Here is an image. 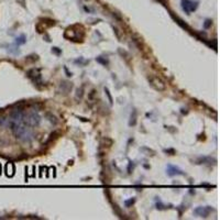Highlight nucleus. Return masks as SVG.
Masks as SVG:
<instances>
[{
	"label": "nucleus",
	"instance_id": "1",
	"mask_svg": "<svg viewBox=\"0 0 220 220\" xmlns=\"http://www.w3.org/2000/svg\"><path fill=\"white\" fill-rule=\"evenodd\" d=\"M149 81H150L151 86H152L153 88H155L156 90H159V91L165 90V84H164V81H163L161 78H159V77L150 76V77H149Z\"/></svg>",
	"mask_w": 220,
	"mask_h": 220
},
{
	"label": "nucleus",
	"instance_id": "2",
	"mask_svg": "<svg viewBox=\"0 0 220 220\" xmlns=\"http://www.w3.org/2000/svg\"><path fill=\"white\" fill-rule=\"evenodd\" d=\"M182 7H183L184 11L187 12V13L189 14L190 12L196 10L197 2H194V1H192V0H183V1H182Z\"/></svg>",
	"mask_w": 220,
	"mask_h": 220
},
{
	"label": "nucleus",
	"instance_id": "3",
	"mask_svg": "<svg viewBox=\"0 0 220 220\" xmlns=\"http://www.w3.org/2000/svg\"><path fill=\"white\" fill-rule=\"evenodd\" d=\"M211 210H213V209H211L210 207H199V208H197L196 210H195V213H196L197 215H199L200 217H207Z\"/></svg>",
	"mask_w": 220,
	"mask_h": 220
},
{
	"label": "nucleus",
	"instance_id": "4",
	"mask_svg": "<svg viewBox=\"0 0 220 220\" xmlns=\"http://www.w3.org/2000/svg\"><path fill=\"white\" fill-rule=\"evenodd\" d=\"M167 174L169 176H174V175H182L184 173L179 169H177V167L173 166V165H169L167 166Z\"/></svg>",
	"mask_w": 220,
	"mask_h": 220
},
{
	"label": "nucleus",
	"instance_id": "5",
	"mask_svg": "<svg viewBox=\"0 0 220 220\" xmlns=\"http://www.w3.org/2000/svg\"><path fill=\"white\" fill-rule=\"evenodd\" d=\"M135 118H137V111L133 110V116L131 115V120H130V123H129L130 125H135V120H137Z\"/></svg>",
	"mask_w": 220,
	"mask_h": 220
},
{
	"label": "nucleus",
	"instance_id": "6",
	"mask_svg": "<svg viewBox=\"0 0 220 220\" xmlns=\"http://www.w3.org/2000/svg\"><path fill=\"white\" fill-rule=\"evenodd\" d=\"M26 43V37H24V35H21L20 37H18V39H17V44H24Z\"/></svg>",
	"mask_w": 220,
	"mask_h": 220
},
{
	"label": "nucleus",
	"instance_id": "7",
	"mask_svg": "<svg viewBox=\"0 0 220 220\" xmlns=\"http://www.w3.org/2000/svg\"><path fill=\"white\" fill-rule=\"evenodd\" d=\"M83 87H81V89H77V94H76V98H77V99H78V98H79V99H81V97H83Z\"/></svg>",
	"mask_w": 220,
	"mask_h": 220
},
{
	"label": "nucleus",
	"instance_id": "8",
	"mask_svg": "<svg viewBox=\"0 0 220 220\" xmlns=\"http://www.w3.org/2000/svg\"><path fill=\"white\" fill-rule=\"evenodd\" d=\"M97 94V91H96V89H93V90L89 93V99L90 100H93L94 99V97H95V95Z\"/></svg>",
	"mask_w": 220,
	"mask_h": 220
},
{
	"label": "nucleus",
	"instance_id": "9",
	"mask_svg": "<svg viewBox=\"0 0 220 220\" xmlns=\"http://www.w3.org/2000/svg\"><path fill=\"white\" fill-rule=\"evenodd\" d=\"M105 91H106V94H107V96H108V98H109V101H110V104H112V97H111V95L109 94V90L107 89V88H105Z\"/></svg>",
	"mask_w": 220,
	"mask_h": 220
},
{
	"label": "nucleus",
	"instance_id": "10",
	"mask_svg": "<svg viewBox=\"0 0 220 220\" xmlns=\"http://www.w3.org/2000/svg\"><path fill=\"white\" fill-rule=\"evenodd\" d=\"M97 61H98V62H100V63H102V64H104V65H107V64H108V61H104V60H101V57H98L97 58Z\"/></svg>",
	"mask_w": 220,
	"mask_h": 220
},
{
	"label": "nucleus",
	"instance_id": "11",
	"mask_svg": "<svg viewBox=\"0 0 220 220\" xmlns=\"http://www.w3.org/2000/svg\"><path fill=\"white\" fill-rule=\"evenodd\" d=\"M134 198H133V199H130V200H127V202H125V205H127V206L128 207H129L130 206V205H131V204H133V203H134Z\"/></svg>",
	"mask_w": 220,
	"mask_h": 220
},
{
	"label": "nucleus",
	"instance_id": "12",
	"mask_svg": "<svg viewBox=\"0 0 220 220\" xmlns=\"http://www.w3.org/2000/svg\"><path fill=\"white\" fill-rule=\"evenodd\" d=\"M211 24V21L210 20H207L206 21V23H205V28H208L209 26Z\"/></svg>",
	"mask_w": 220,
	"mask_h": 220
},
{
	"label": "nucleus",
	"instance_id": "13",
	"mask_svg": "<svg viewBox=\"0 0 220 220\" xmlns=\"http://www.w3.org/2000/svg\"><path fill=\"white\" fill-rule=\"evenodd\" d=\"M0 172H1V167H0Z\"/></svg>",
	"mask_w": 220,
	"mask_h": 220
}]
</instances>
